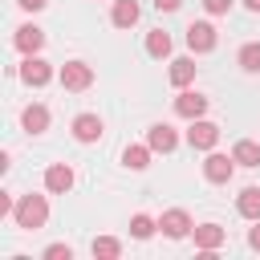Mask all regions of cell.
Here are the masks:
<instances>
[{"instance_id": "obj_1", "label": "cell", "mask_w": 260, "mask_h": 260, "mask_svg": "<svg viewBox=\"0 0 260 260\" xmlns=\"http://www.w3.org/2000/svg\"><path fill=\"white\" fill-rule=\"evenodd\" d=\"M12 223H16L20 232H37V228H45V223H49V195H37V191L16 195Z\"/></svg>"}, {"instance_id": "obj_2", "label": "cell", "mask_w": 260, "mask_h": 260, "mask_svg": "<svg viewBox=\"0 0 260 260\" xmlns=\"http://www.w3.org/2000/svg\"><path fill=\"white\" fill-rule=\"evenodd\" d=\"M16 77H20L28 89H45V85L57 77V69H53V61H45L41 53H24V61L16 65Z\"/></svg>"}, {"instance_id": "obj_3", "label": "cell", "mask_w": 260, "mask_h": 260, "mask_svg": "<svg viewBox=\"0 0 260 260\" xmlns=\"http://www.w3.org/2000/svg\"><path fill=\"white\" fill-rule=\"evenodd\" d=\"M57 81H61V89H69V93H85V89L93 85V65L81 61V57H69L65 65H57Z\"/></svg>"}, {"instance_id": "obj_4", "label": "cell", "mask_w": 260, "mask_h": 260, "mask_svg": "<svg viewBox=\"0 0 260 260\" xmlns=\"http://www.w3.org/2000/svg\"><path fill=\"white\" fill-rule=\"evenodd\" d=\"M183 142H187L191 150H203V154L215 150V146H219V122H211L207 114H203V118H191L187 130H183Z\"/></svg>"}, {"instance_id": "obj_5", "label": "cell", "mask_w": 260, "mask_h": 260, "mask_svg": "<svg viewBox=\"0 0 260 260\" xmlns=\"http://www.w3.org/2000/svg\"><path fill=\"white\" fill-rule=\"evenodd\" d=\"M69 134H73V142H81V146H93V142H102V134H106V122H102V114H93V110H81V114H73V122H69Z\"/></svg>"}, {"instance_id": "obj_6", "label": "cell", "mask_w": 260, "mask_h": 260, "mask_svg": "<svg viewBox=\"0 0 260 260\" xmlns=\"http://www.w3.org/2000/svg\"><path fill=\"white\" fill-rule=\"evenodd\" d=\"M158 232H162L167 240H191L195 219H191L187 207H162V215H158Z\"/></svg>"}, {"instance_id": "obj_7", "label": "cell", "mask_w": 260, "mask_h": 260, "mask_svg": "<svg viewBox=\"0 0 260 260\" xmlns=\"http://www.w3.org/2000/svg\"><path fill=\"white\" fill-rule=\"evenodd\" d=\"M191 240H195V252H199V256H215V252L228 244V228L215 223V219H203V223H195Z\"/></svg>"}, {"instance_id": "obj_8", "label": "cell", "mask_w": 260, "mask_h": 260, "mask_svg": "<svg viewBox=\"0 0 260 260\" xmlns=\"http://www.w3.org/2000/svg\"><path fill=\"white\" fill-rule=\"evenodd\" d=\"M215 45H219V32H215L211 20H191V24H187V49H191L195 57L211 53Z\"/></svg>"}, {"instance_id": "obj_9", "label": "cell", "mask_w": 260, "mask_h": 260, "mask_svg": "<svg viewBox=\"0 0 260 260\" xmlns=\"http://www.w3.org/2000/svg\"><path fill=\"white\" fill-rule=\"evenodd\" d=\"M236 167H240V162H236L232 154H223V150H207V154H203V179H207V183H228V179L236 175Z\"/></svg>"}, {"instance_id": "obj_10", "label": "cell", "mask_w": 260, "mask_h": 260, "mask_svg": "<svg viewBox=\"0 0 260 260\" xmlns=\"http://www.w3.org/2000/svg\"><path fill=\"white\" fill-rule=\"evenodd\" d=\"M49 122H53V114H49L45 102H28V106L20 110V130L32 134V138H41V134L49 130Z\"/></svg>"}, {"instance_id": "obj_11", "label": "cell", "mask_w": 260, "mask_h": 260, "mask_svg": "<svg viewBox=\"0 0 260 260\" xmlns=\"http://www.w3.org/2000/svg\"><path fill=\"white\" fill-rule=\"evenodd\" d=\"M146 142H150V150L154 154H171V150H179V130L171 126V122H154V126H146Z\"/></svg>"}, {"instance_id": "obj_12", "label": "cell", "mask_w": 260, "mask_h": 260, "mask_svg": "<svg viewBox=\"0 0 260 260\" xmlns=\"http://www.w3.org/2000/svg\"><path fill=\"white\" fill-rule=\"evenodd\" d=\"M73 183H77V175H73L69 162H49V167H45V191H49V195H69Z\"/></svg>"}, {"instance_id": "obj_13", "label": "cell", "mask_w": 260, "mask_h": 260, "mask_svg": "<svg viewBox=\"0 0 260 260\" xmlns=\"http://www.w3.org/2000/svg\"><path fill=\"white\" fill-rule=\"evenodd\" d=\"M195 73H199V65H195V53H183V57H171L167 81H171L175 89H187V85H195Z\"/></svg>"}, {"instance_id": "obj_14", "label": "cell", "mask_w": 260, "mask_h": 260, "mask_svg": "<svg viewBox=\"0 0 260 260\" xmlns=\"http://www.w3.org/2000/svg\"><path fill=\"white\" fill-rule=\"evenodd\" d=\"M207 102H211L207 93H199V89L187 85V89H179V98H175V114L187 118V122H191V118H203V114H207Z\"/></svg>"}, {"instance_id": "obj_15", "label": "cell", "mask_w": 260, "mask_h": 260, "mask_svg": "<svg viewBox=\"0 0 260 260\" xmlns=\"http://www.w3.org/2000/svg\"><path fill=\"white\" fill-rule=\"evenodd\" d=\"M12 45H16L20 53H41V49H45V28H41V24H32V20H24V24H16Z\"/></svg>"}, {"instance_id": "obj_16", "label": "cell", "mask_w": 260, "mask_h": 260, "mask_svg": "<svg viewBox=\"0 0 260 260\" xmlns=\"http://www.w3.org/2000/svg\"><path fill=\"white\" fill-rule=\"evenodd\" d=\"M142 20V4L138 0H114V8H110V24L114 28H134Z\"/></svg>"}, {"instance_id": "obj_17", "label": "cell", "mask_w": 260, "mask_h": 260, "mask_svg": "<svg viewBox=\"0 0 260 260\" xmlns=\"http://www.w3.org/2000/svg\"><path fill=\"white\" fill-rule=\"evenodd\" d=\"M171 53H175L171 32H167V28H150V32H146V57H154V61H171Z\"/></svg>"}, {"instance_id": "obj_18", "label": "cell", "mask_w": 260, "mask_h": 260, "mask_svg": "<svg viewBox=\"0 0 260 260\" xmlns=\"http://www.w3.org/2000/svg\"><path fill=\"white\" fill-rule=\"evenodd\" d=\"M150 154H154L150 142H126L122 146V167L126 171H146L150 167Z\"/></svg>"}, {"instance_id": "obj_19", "label": "cell", "mask_w": 260, "mask_h": 260, "mask_svg": "<svg viewBox=\"0 0 260 260\" xmlns=\"http://www.w3.org/2000/svg\"><path fill=\"white\" fill-rule=\"evenodd\" d=\"M236 211H240L244 219H260V187H256V183L240 187V195H236Z\"/></svg>"}, {"instance_id": "obj_20", "label": "cell", "mask_w": 260, "mask_h": 260, "mask_svg": "<svg viewBox=\"0 0 260 260\" xmlns=\"http://www.w3.org/2000/svg\"><path fill=\"white\" fill-rule=\"evenodd\" d=\"M89 252H93V260H118L122 256V240L118 236H93Z\"/></svg>"}, {"instance_id": "obj_21", "label": "cell", "mask_w": 260, "mask_h": 260, "mask_svg": "<svg viewBox=\"0 0 260 260\" xmlns=\"http://www.w3.org/2000/svg\"><path fill=\"white\" fill-rule=\"evenodd\" d=\"M232 158H236L240 167H260V142H256V138H240V142L232 146Z\"/></svg>"}, {"instance_id": "obj_22", "label": "cell", "mask_w": 260, "mask_h": 260, "mask_svg": "<svg viewBox=\"0 0 260 260\" xmlns=\"http://www.w3.org/2000/svg\"><path fill=\"white\" fill-rule=\"evenodd\" d=\"M158 232V215H146V211H134L130 215V236L134 240H150Z\"/></svg>"}, {"instance_id": "obj_23", "label": "cell", "mask_w": 260, "mask_h": 260, "mask_svg": "<svg viewBox=\"0 0 260 260\" xmlns=\"http://www.w3.org/2000/svg\"><path fill=\"white\" fill-rule=\"evenodd\" d=\"M236 65L244 73H260V41H244L240 53H236Z\"/></svg>"}, {"instance_id": "obj_24", "label": "cell", "mask_w": 260, "mask_h": 260, "mask_svg": "<svg viewBox=\"0 0 260 260\" xmlns=\"http://www.w3.org/2000/svg\"><path fill=\"white\" fill-rule=\"evenodd\" d=\"M41 260H73V248H69V244H49V248L41 252Z\"/></svg>"}, {"instance_id": "obj_25", "label": "cell", "mask_w": 260, "mask_h": 260, "mask_svg": "<svg viewBox=\"0 0 260 260\" xmlns=\"http://www.w3.org/2000/svg\"><path fill=\"white\" fill-rule=\"evenodd\" d=\"M232 4L236 0H203V12L207 16H223V12H232Z\"/></svg>"}, {"instance_id": "obj_26", "label": "cell", "mask_w": 260, "mask_h": 260, "mask_svg": "<svg viewBox=\"0 0 260 260\" xmlns=\"http://www.w3.org/2000/svg\"><path fill=\"white\" fill-rule=\"evenodd\" d=\"M12 211H16V195L0 191V219H12Z\"/></svg>"}, {"instance_id": "obj_27", "label": "cell", "mask_w": 260, "mask_h": 260, "mask_svg": "<svg viewBox=\"0 0 260 260\" xmlns=\"http://www.w3.org/2000/svg\"><path fill=\"white\" fill-rule=\"evenodd\" d=\"M248 248L260 252V219H252V228H248Z\"/></svg>"}, {"instance_id": "obj_28", "label": "cell", "mask_w": 260, "mask_h": 260, "mask_svg": "<svg viewBox=\"0 0 260 260\" xmlns=\"http://www.w3.org/2000/svg\"><path fill=\"white\" fill-rule=\"evenodd\" d=\"M150 4H154L158 12H179V8H183V0H150Z\"/></svg>"}, {"instance_id": "obj_29", "label": "cell", "mask_w": 260, "mask_h": 260, "mask_svg": "<svg viewBox=\"0 0 260 260\" xmlns=\"http://www.w3.org/2000/svg\"><path fill=\"white\" fill-rule=\"evenodd\" d=\"M16 4H20V8H24V12H41V8H45V4H49V0H16Z\"/></svg>"}, {"instance_id": "obj_30", "label": "cell", "mask_w": 260, "mask_h": 260, "mask_svg": "<svg viewBox=\"0 0 260 260\" xmlns=\"http://www.w3.org/2000/svg\"><path fill=\"white\" fill-rule=\"evenodd\" d=\"M240 4H244L248 12H260V0H240Z\"/></svg>"}]
</instances>
